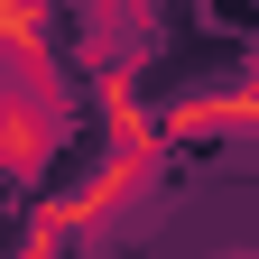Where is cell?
Returning a JSON list of instances; mask_svg holds the SVG:
<instances>
[{"instance_id":"obj_1","label":"cell","mask_w":259,"mask_h":259,"mask_svg":"<svg viewBox=\"0 0 259 259\" xmlns=\"http://www.w3.org/2000/svg\"><path fill=\"white\" fill-rule=\"evenodd\" d=\"M56 139V111H37L28 93H0V167H37Z\"/></svg>"}]
</instances>
